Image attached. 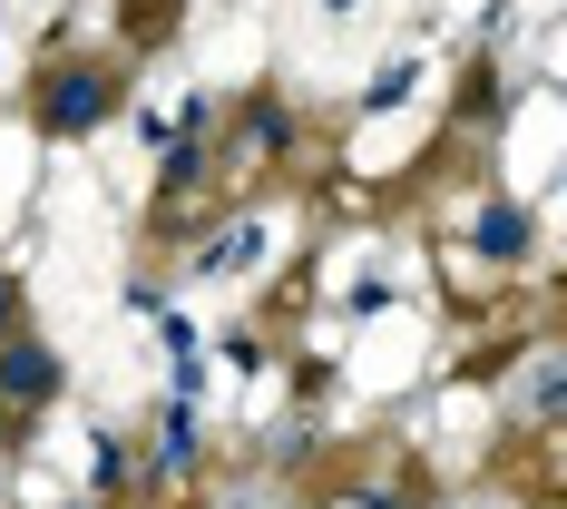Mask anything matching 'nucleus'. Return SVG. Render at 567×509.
I'll list each match as a JSON object with an SVG mask.
<instances>
[{"instance_id":"obj_1","label":"nucleus","mask_w":567,"mask_h":509,"mask_svg":"<svg viewBox=\"0 0 567 509\" xmlns=\"http://www.w3.org/2000/svg\"><path fill=\"white\" fill-rule=\"evenodd\" d=\"M109 109H117V79H109V69H59L50 89H40V128H50V138H89Z\"/></svg>"},{"instance_id":"obj_2","label":"nucleus","mask_w":567,"mask_h":509,"mask_svg":"<svg viewBox=\"0 0 567 509\" xmlns=\"http://www.w3.org/2000/svg\"><path fill=\"white\" fill-rule=\"evenodd\" d=\"M50 393H59V363H50V343H30V334H0V401H10V411H40Z\"/></svg>"},{"instance_id":"obj_3","label":"nucleus","mask_w":567,"mask_h":509,"mask_svg":"<svg viewBox=\"0 0 567 509\" xmlns=\"http://www.w3.org/2000/svg\"><path fill=\"white\" fill-rule=\"evenodd\" d=\"M470 245H480V255H518V245H528V216H518V206H489Z\"/></svg>"},{"instance_id":"obj_4","label":"nucleus","mask_w":567,"mask_h":509,"mask_svg":"<svg viewBox=\"0 0 567 509\" xmlns=\"http://www.w3.org/2000/svg\"><path fill=\"white\" fill-rule=\"evenodd\" d=\"M10 314H20V284L0 275V334H10Z\"/></svg>"}]
</instances>
